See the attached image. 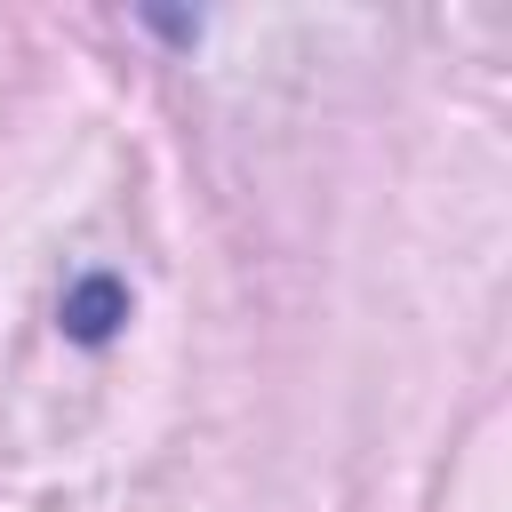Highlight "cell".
I'll use <instances>...</instances> for the list:
<instances>
[{"instance_id":"6da1fadb","label":"cell","mask_w":512,"mask_h":512,"mask_svg":"<svg viewBox=\"0 0 512 512\" xmlns=\"http://www.w3.org/2000/svg\"><path fill=\"white\" fill-rule=\"evenodd\" d=\"M120 320H128V288H120L112 272H88V280L64 288V336H72V344H104Z\"/></svg>"}]
</instances>
